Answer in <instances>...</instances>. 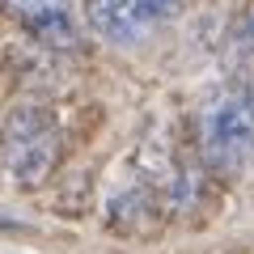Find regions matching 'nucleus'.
I'll use <instances>...</instances> for the list:
<instances>
[{
  "label": "nucleus",
  "instance_id": "obj_1",
  "mask_svg": "<svg viewBox=\"0 0 254 254\" xmlns=\"http://www.w3.org/2000/svg\"><path fill=\"white\" fill-rule=\"evenodd\" d=\"M199 148L216 174H237L254 161V85L233 81L199 110Z\"/></svg>",
  "mask_w": 254,
  "mask_h": 254
},
{
  "label": "nucleus",
  "instance_id": "obj_2",
  "mask_svg": "<svg viewBox=\"0 0 254 254\" xmlns=\"http://www.w3.org/2000/svg\"><path fill=\"white\" fill-rule=\"evenodd\" d=\"M60 119L47 106H21L4 123V165L17 187H38L51 178L60 165V144H64Z\"/></svg>",
  "mask_w": 254,
  "mask_h": 254
},
{
  "label": "nucleus",
  "instance_id": "obj_3",
  "mask_svg": "<svg viewBox=\"0 0 254 254\" xmlns=\"http://www.w3.org/2000/svg\"><path fill=\"white\" fill-rule=\"evenodd\" d=\"M0 9L43 47H55V51H76L81 47L72 0H0Z\"/></svg>",
  "mask_w": 254,
  "mask_h": 254
},
{
  "label": "nucleus",
  "instance_id": "obj_4",
  "mask_svg": "<svg viewBox=\"0 0 254 254\" xmlns=\"http://www.w3.org/2000/svg\"><path fill=\"white\" fill-rule=\"evenodd\" d=\"M85 21L98 38L106 43H140L144 34H153L157 21L148 17L144 0H85Z\"/></svg>",
  "mask_w": 254,
  "mask_h": 254
},
{
  "label": "nucleus",
  "instance_id": "obj_5",
  "mask_svg": "<svg viewBox=\"0 0 254 254\" xmlns=\"http://www.w3.org/2000/svg\"><path fill=\"white\" fill-rule=\"evenodd\" d=\"M233 47L242 55H254V4L246 9V17L237 21V34H233Z\"/></svg>",
  "mask_w": 254,
  "mask_h": 254
}]
</instances>
